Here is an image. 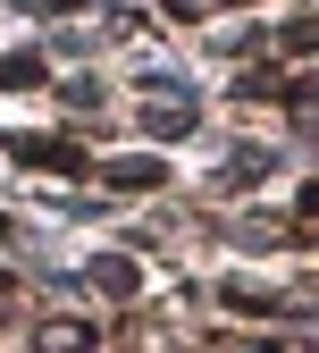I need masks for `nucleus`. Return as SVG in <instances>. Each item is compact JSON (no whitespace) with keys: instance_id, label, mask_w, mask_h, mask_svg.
Masks as SVG:
<instances>
[{"instance_id":"nucleus-1","label":"nucleus","mask_w":319,"mask_h":353,"mask_svg":"<svg viewBox=\"0 0 319 353\" xmlns=\"http://www.w3.org/2000/svg\"><path fill=\"white\" fill-rule=\"evenodd\" d=\"M93 278H101L110 294H134V270H126V261H101V270H93Z\"/></svg>"}]
</instances>
